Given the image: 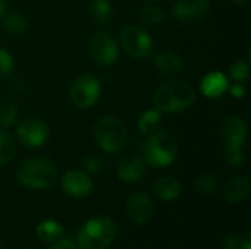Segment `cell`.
<instances>
[{
    "instance_id": "ac0fdd59",
    "label": "cell",
    "mask_w": 251,
    "mask_h": 249,
    "mask_svg": "<svg viewBox=\"0 0 251 249\" xmlns=\"http://www.w3.org/2000/svg\"><path fill=\"white\" fill-rule=\"evenodd\" d=\"M153 191L157 195V198H160L162 201H174L181 194V183L175 178L165 176L156 181Z\"/></svg>"
},
{
    "instance_id": "9a60e30c",
    "label": "cell",
    "mask_w": 251,
    "mask_h": 249,
    "mask_svg": "<svg viewBox=\"0 0 251 249\" xmlns=\"http://www.w3.org/2000/svg\"><path fill=\"white\" fill-rule=\"evenodd\" d=\"M153 63H154L156 69L165 76L181 75L185 70L184 60L175 53H160V54L154 56Z\"/></svg>"
},
{
    "instance_id": "8fae6325",
    "label": "cell",
    "mask_w": 251,
    "mask_h": 249,
    "mask_svg": "<svg viewBox=\"0 0 251 249\" xmlns=\"http://www.w3.org/2000/svg\"><path fill=\"white\" fill-rule=\"evenodd\" d=\"M209 9V0H178L172 9V15L181 23H194L204 19Z\"/></svg>"
},
{
    "instance_id": "cb8c5ba5",
    "label": "cell",
    "mask_w": 251,
    "mask_h": 249,
    "mask_svg": "<svg viewBox=\"0 0 251 249\" xmlns=\"http://www.w3.org/2000/svg\"><path fill=\"white\" fill-rule=\"evenodd\" d=\"M16 153V142L13 136L4 131H0V166L7 164Z\"/></svg>"
},
{
    "instance_id": "484cf974",
    "label": "cell",
    "mask_w": 251,
    "mask_h": 249,
    "mask_svg": "<svg viewBox=\"0 0 251 249\" xmlns=\"http://www.w3.org/2000/svg\"><path fill=\"white\" fill-rule=\"evenodd\" d=\"M216 186H218V182H216L215 176L210 175V173H203V175H200V176L194 181V188H196V191L200 192V194H203V195H210V194H213L215 189H216Z\"/></svg>"
},
{
    "instance_id": "7a4b0ae2",
    "label": "cell",
    "mask_w": 251,
    "mask_h": 249,
    "mask_svg": "<svg viewBox=\"0 0 251 249\" xmlns=\"http://www.w3.org/2000/svg\"><path fill=\"white\" fill-rule=\"evenodd\" d=\"M116 236V223L112 217H93L82 225L76 235V244L81 249H106Z\"/></svg>"
},
{
    "instance_id": "3957f363",
    "label": "cell",
    "mask_w": 251,
    "mask_h": 249,
    "mask_svg": "<svg viewBox=\"0 0 251 249\" xmlns=\"http://www.w3.org/2000/svg\"><path fill=\"white\" fill-rule=\"evenodd\" d=\"M56 176V166L47 158L24 160L16 172L18 182L28 189H47L54 183Z\"/></svg>"
},
{
    "instance_id": "e0dca14e",
    "label": "cell",
    "mask_w": 251,
    "mask_h": 249,
    "mask_svg": "<svg viewBox=\"0 0 251 249\" xmlns=\"http://www.w3.org/2000/svg\"><path fill=\"white\" fill-rule=\"evenodd\" d=\"M228 78L222 72H210L201 81V92L209 98H218L228 90Z\"/></svg>"
},
{
    "instance_id": "9c48e42d",
    "label": "cell",
    "mask_w": 251,
    "mask_h": 249,
    "mask_svg": "<svg viewBox=\"0 0 251 249\" xmlns=\"http://www.w3.org/2000/svg\"><path fill=\"white\" fill-rule=\"evenodd\" d=\"M90 54L93 60L103 68L112 66L119 57V48L109 32H96L90 40Z\"/></svg>"
},
{
    "instance_id": "d590c367",
    "label": "cell",
    "mask_w": 251,
    "mask_h": 249,
    "mask_svg": "<svg viewBox=\"0 0 251 249\" xmlns=\"http://www.w3.org/2000/svg\"><path fill=\"white\" fill-rule=\"evenodd\" d=\"M234 3H238V4H243V3H246L247 0H232Z\"/></svg>"
},
{
    "instance_id": "44dd1931",
    "label": "cell",
    "mask_w": 251,
    "mask_h": 249,
    "mask_svg": "<svg viewBox=\"0 0 251 249\" xmlns=\"http://www.w3.org/2000/svg\"><path fill=\"white\" fill-rule=\"evenodd\" d=\"M162 123V114L157 109L154 110H146L138 120V129L143 134H154L160 128Z\"/></svg>"
},
{
    "instance_id": "6da1fadb",
    "label": "cell",
    "mask_w": 251,
    "mask_h": 249,
    "mask_svg": "<svg viewBox=\"0 0 251 249\" xmlns=\"http://www.w3.org/2000/svg\"><path fill=\"white\" fill-rule=\"evenodd\" d=\"M196 100V92L185 81H169L162 84L153 97L154 107L165 113H179L187 110Z\"/></svg>"
},
{
    "instance_id": "d6a6232c",
    "label": "cell",
    "mask_w": 251,
    "mask_h": 249,
    "mask_svg": "<svg viewBox=\"0 0 251 249\" xmlns=\"http://www.w3.org/2000/svg\"><path fill=\"white\" fill-rule=\"evenodd\" d=\"M229 88V91H231V95L234 97V98H243L244 97V94H246V90H244V87L238 82V84H234V85H231V87H228Z\"/></svg>"
},
{
    "instance_id": "1f68e13d",
    "label": "cell",
    "mask_w": 251,
    "mask_h": 249,
    "mask_svg": "<svg viewBox=\"0 0 251 249\" xmlns=\"http://www.w3.org/2000/svg\"><path fill=\"white\" fill-rule=\"evenodd\" d=\"M222 249H240V236H228L222 242Z\"/></svg>"
},
{
    "instance_id": "4fadbf2b",
    "label": "cell",
    "mask_w": 251,
    "mask_h": 249,
    "mask_svg": "<svg viewBox=\"0 0 251 249\" xmlns=\"http://www.w3.org/2000/svg\"><path fill=\"white\" fill-rule=\"evenodd\" d=\"M62 189L72 198H84L91 194L94 185L91 178L84 170H69L62 178Z\"/></svg>"
},
{
    "instance_id": "52a82bcc",
    "label": "cell",
    "mask_w": 251,
    "mask_h": 249,
    "mask_svg": "<svg viewBox=\"0 0 251 249\" xmlns=\"http://www.w3.org/2000/svg\"><path fill=\"white\" fill-rule=\"evenodd\" d=\"M121 41L124 50L135 59H146L153 51V40L143 28L137 25H126L121 31Z\"/></svg>"
},
{
    "instance_id": "d6986e66",
    "label": "cell",
    "mask_w": 251,
    "mask_h": 249,
    "mask_svg": "<svg viewBox=\"0 0 251 249\" xmlns=\"http://www.w3.org/2000/svg\"><path fill=\"white\" fill-rule=\"evenodd\" d=\"M65 229L60 223L54 222V220H46L41 222L37 227H35V235L41 242L46 244H51L56 239H59L60 236H63Z\"/></svg>"
},
{
    "instance_id": "74e56055",
    "label": "cell",
    "mask_w": 251,
    "mask_h": 249,
    "mask_svg": "<svg viewBox=\"0 0 251 249\" xmlns=\"http://www.w3.org/2000/svg\"><path fill=\"white\" fill-rule=\"evenodd\" d=\"M0 249H3V248H1V247H0Z\"/></svg>"
},
{
    "instance_id": "7c38bea8",
    "label": "cell",
    "mask_w": 251,
    "mask_h": 249,
    "mask_svg": "<svg viewBox=\"0 0 251 249\" xmlns=\"http://www.w3.org/2000/svg\"><path fill=\"white\" fill-rule=\"evenodd\" d=\"M128 219L137 225H146L154 214V203L146 192H135L126 203Z\"/></svg>"
},
{
    "instance_id": "8992f818",
    "label": "cell",
    "mask_w": 251,
    "mask_h": 249,
    "mask_svg": "<svg viewBox=\"0 0 251 249\" xmlns=\"http://www.w3.org/2000/svg\"><path fill=\"white\" fill-rule=\"evenodd\" d=\"M100 82L90 73H82L76 76L69 90L71 101L78 109H88L94 106L100 98Z\"/></svg>"
},
{
    "instance_id": "2e32d148",
    "label": "cell",
    "mask_w": 251,
    "mask_h": 249,
    "mask_svg": "<svg viewBox=\"0 0 251 249\" xmlns=\"http://www.w3.org/2000/svg\"><path fill=\"white\" fill-rule=\"evenodd\" d=\"M251 182L247 176H235L224 188V197L229 203H241L250 194Z\"/></svg>"
},
{
    "instance_id": "f546056e",
    "label": "cell",
    "mask_w": 251,
    "mask_h": 249,
    "mask_svg": "<svg viewBox=\"0 0 251 249\" xmlns=\"http://www.w3.org/2000/svg\"><path fill=\"white\" fill-rule=\"evenodd\" d=\"M225 160L231 166H243L246 157L243 150H225Z\"/></svg>"
},
{
    "instance_id": "d4e9b609",
    "label": "cell",
    "mask_w": 251,
    "mask_h": 249,
    "mask_svg": "<svg viewBox=\"0 0 251 249\" xmlns=\"http://www.w3.org/2000/svg\"><path fill=\"white\" fill-rule=\"evenodd\" d=\"M18 119V109L15 103L6 101L0 104V126L3 129H7L16 123Z\"/></svg>"
},
{
    "instance_id": "f1b7e54d",
    "label": "cell",
    "mask_w": 251,
    "mask_h": 249,
    "mask_svg": "<svg viewBox=\"0 0 251 249\" xmlns=\"http://www.w3.org/2000/svg\"><path fill=\"white\" fill-rule=\"evenodd\" d=\"M12 70H13V59H12V56L4 48H0V78L10 75Z\"/></svg>"
},
{
    "instance_id": "e575fe53",
    "label": "cell",
    "mask_w": 251,
    "mask_h": 249,
    "mask_svg": "<svg viewBox=\"0 0 251 249\" xmlns=\"http://www.w3.org/2000/svg\"><path fill=\"white\" fill-rule=\"evenodd\" d=\"M6 13V0H0V19Z\"/></svg>"
},
{
    "instance_id": "30bf717a",
    "label": "cell",
    "mask_w": 251,
    "mask_h": 249,
    "mask_svg": "<svg viewBox=\"0 0 251 249\" xmlns=\"http://www.w3.org/2000/svg\"><path fill=\"white\" fill-rule=\"evenodd\" d=\"M221 138L225 150H243L247 139V126L240 116H229L221 125Z\"/></svg>"
},
{
    "instance_id": "4dcf8cb0",
    "label": "cell",
    "mask_w": 251,
    "mask_h": 249,
    "mask_svg": "<svg viewBox=\"0 0 251 249\" xmlns=\"http://www.w3.org/2000/svg\"><path fill=\"white\" fill-rule=\"evenodd\" d=\"M49 249H78V244L69 236H60L59 239L51 242Z\"/></svg>"
},
{
    "instance_id": "83f0119b",
    "label": "cell",
    "mask_w": 251,
    "mask_h": 249,
    "mask_svg": "<svg viewBox=\"0 0 251 249\" xmlns=\"http://www.w3.org/2000/svg\"><path fill=\"white\" fill-rule=\"evenodd\" d=\"M81 166H82V170L87 173H97V172H101L104 169V161L100 157L90 156V157H85L82 160Z\"/></svg>"
},
{
    "instance_id": "ba28073f",
    "label": "cell",
    "mask_w": 251,
    "mask_h": 249,
    "mask_svg": "<svg viewBox=\"0 0 251 249\" xmlns=\"http://www.w3.org/2000/svg\"><path fill=\"white\" fill-rule=\"evenodd\" d=\"M16 134L19 141L26 148H38L44 145L50 136L49 126L37 116H28L18 123Z\"/></svg>"
},
{
    "instance_id": "836d02e7",
    "label": "cell",
    "mask_w": 251,
    "mask_h": 249,
    "mask_svg": "<svg viewBox=\"0 0 251 249\" xmlns=\"http://www.w3.org/2000/svg\"><path fill=\"white\" fill-rule=\"evenodd\" d=\"M240 249H251L250 235H246V236H240Z\"/></svg>"
},
{
    "instance_id": "4316f807",
    "label": "cell",
    "mask_w": 251,
    "mask_h": 249,
    "mask_svg": "<svg viewBox=\"0 0 251 249\" xmlns=\"http://www.w3.org/2000/svg\"><path fill=\"white\" fill-rule=\"evenodd\" d=\"M229 75L235 82H244L250 75V68L246 62L237 60L229 66Z\"/></svg>"
},
{
    "instance_id": "7402d4cb",
    "label": "cell",
    "mask_w": 251,
    "mask_h": 249,
    "mask_svg": "<svg viewBox=\"0 0 251 249\" xmlns=\"http://www.w3.org/2000/svg\"><path fill=\"white\" fill-rule=\"evenodd\" d=\"M90 12L96 22L106 23L112 19L113 7L110 0H91L90 3Z\"/></svg>"
},
{
    "instance_id": "ffe728a7",
    "label": "cell",
    "mask_w": 251,
    "mask_h": 249,
    "mask_svg": "<svg viewBox=\"0 0 251 249\" xmlns=\"http://www.w3.org/2000/svg\"><path fill=\"white\" fill-rule=\"evenodd\" d=\"M137 19L141 25L156 26V25L162 23V21L165 19V12H163V9H160L157 6L146 4L137 10Z\"/></svg>"
},
{
    "instance_id": "277c9868",
    "label": "cell",
    "mask_w": 251,
    "mask_h": 249,
    "mask_svg": "<svg viewBox=\"0 0 251 249\" xmlns=\"http://www.w3.org/2000/svg\"><path fill=\"white\" fill-rule=\"evenodd\" d=\"M128 138L124 122L115 116H106L97 122L94 129V139L97 147L109 154L119 153Z\"/></svg>"
},
{
    "instance_id": "5b68a950",
    "label": "cell",
    "mask_w": 251,
    "mask_h": 249,
    "mask_svg": "<svg viewBox=\"0 0 251 249\" xmlns=\"http://www.w3.org/2000/svg\"><path fill=\"white\" fill-rule=\"evenodd\" d=\"M178 156L175 138L168 132H154L144 145V160L154 167L171 166Z\"/></svg>"
},
{
    "instance_id": "603a6c76",
    "label": "cell",
    "mask_w": 251,
    "mask_h": 249,
    "mask_svg": "<svg viewBox=\"0 0 251 249\" xmlns=\"http://www.w3.org/2000/svg\"><path fill=\"white\" fill-rule=\"evenodd\" d=\"M3 28L12 35H22L26 31V19L19 12L3 15Z\"/></svg>"
},
{
    "instance_id": "5bb4252c",
    "label": "cell",
    "mask_w": 251,
    "mask_h": 249,
    "mask_svg": "<svg viewBox=\"0 0 251 249\" xmlns=\"http://www.w3.org/2000/svg\"><path fill=\"white\" fill-rule=\"evenodd\" d=\"M147 170V161L144 160L143 156H128L125 157L116 170V175L119 178V181L125 182V183H134L138 182Z\"/></svg>"
},
{
    "instance_id": "8d00e7d4",
    "label": "cell",
    "mask_w": 251,
    "mask_h": 249,
    "mask_svg": "<svg viewBox=\"0 0 251 249\" xmlns=\"http://www.w3.org/2000/svg\"><path fill=\"white\" fill-rule=\"evenodd\" d=\"M149 1H162V0H149Z\"/></svg>"
}]
</instances>
